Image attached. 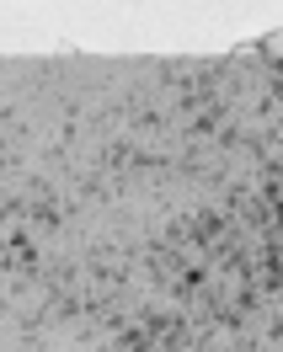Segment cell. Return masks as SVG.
Wrapping results in <instances>:
<instances>
[{
  "label": "cell",
  "mask_w": 283,
  "mask_h": 352,
  "mask_svg": "<svg viewBox=\"0 0 283 352\" xmlns=\"http://www.w3.org/2000/svg\"><path fill=\"white\" fill-rule=\"evenodd\" d=\"M262 54H267L273 65H283V27H278V32H267V38H262Z\"/></svg>",
  "instance_id": "6da1fadb"
}]
</instances>
